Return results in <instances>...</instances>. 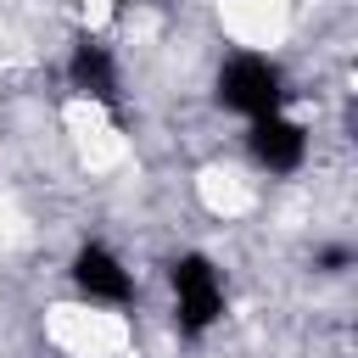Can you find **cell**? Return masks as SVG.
Masks as SVG:
<instances>
[{
    "instance_id": "cell-1",
    "label": "cell",
    "mask_w": 358,
    "mask_h": 358,
    "mask_svg": "<svg viewBox=\"0 0 358 358\" xmlns=\"http://www.w3.org/2000/svg\"><path fill=\"white\" fill-rule=\"evenodd\" d=\"M168 291H173V330H179V341H201L224 319L229 291H224V274H218V263L207 252H179L168 263Z\"/></svg>"
},
{
    "instance_id": "cell-2",
    "label": "cell",
    "mask_w": 358,
    "mask_h": 358,
    "mask_svg": "<svg viewBox=\"0 0 358 358\" xmlns=\"http://www.w3.org/2000/svg\"><path fill=\"white\" fill-rule=\"evenodd\" d=\"M213 101H218L224 112L246 117V123L274 117V112L285 106V73H280V62H274V56L235 50V56L218 67V78H213Z\"/></svg>"
},
{
    "instance_id": "cell-3",
    "label": "cell",
    "mask_w": 358,
    "mask_h": 358,
    "mask_svg": "<svg viewBox=\"0 0 358 358\" xmlns=\"http://www.w3.org/2000/svg\"><path fill=\"white\" fill-rule=\"evenodd\" d=\"M73 274V291L84 302H101V308H129L134 302V274L123 268V257L106 246V241H84L67 263Z\"/></svg>"
},
{
    "instance_id": "cell-4",
    "label": "cell",
    "mask_w": 358,
    "mask_h": 358,
    "mask_svg": "<svg viewBox=\"0 0 358 358\" xmlns=\"http://www.w3.org/2000/svg\"><path fill=\"white\" fill-rule=\"evenodd\" d=\"M246 151H252V162H257L263 173H296V168L308 162V129H302L296 117H285V112L257 117V123L246 129Z\"/></svg>"
},
{
    "instance_id": "cell-5",
    "label": "cell",
    "mask_w": 358,
    "mask_h": 358,
    "mask_svg": "<svg viewBox=\"0 0 358 358\" xmlns=\"http://www.w3.org/2000/svg\"><path fill=\"white\" fill-rule=\"evenodd\" d=\"M67 84L84 95V101H101V106H112L117 112V62H112V50L95 39V34H78L73 39V50H67Z\"/></svg>"
},
{
    "instance_id": "cell-6",
    "label": "cell",
    "mask_w": 358,
    "mask_h": 358,
    "mask_svg": "<svg viewBox=\"0 0 358 358\" xmlns=\"http://www.w3.org/2000/svg\"><path fill=\"white\" fill-rule=\"evenodd\" d=\"M313 268L319 274H347L352 268V246H319L313 252Z\"/></svg>"
},
{
    "instance_id": "cell-7",
    "label": "cell",
    "mask_w": 358,
    "mask_h": 358,
    "mask_svg": "<svg viewBox=\"0 0 358 358\" xmlns=\"http://www.w3.org/2000/svg\"><path fill=\"white\" fill-rule=\"evenodd\" d=\"M106 6H140V0H106Z\"/></svg>"
}]
</instances>
